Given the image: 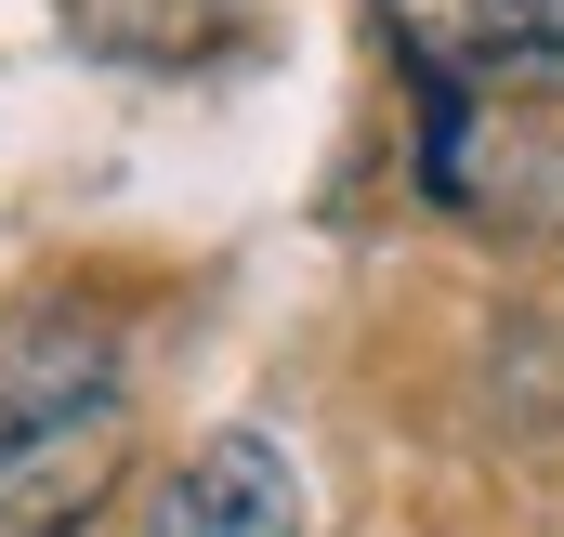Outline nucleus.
Here are the masks:
<instances>
[{
	"label": "nucleus",
	"mask_w": 564,
	"mask_h": 537,
	"mask_svg": "<svg viewBox=\"0 0 564 537\" xmlns=\"http://www.w3.org/2000/svg\"><path fill=\"white\" fill-rule=\"evenodd\" d=\"M132 472V419L119 406H66V419H0V537H79Z\"/></svg>",
	"instance_id": "nucleus-2"
},
{
	"label": "nucleus",
	"mask_w": 564,
	"mask_h": 537,
	"mask_svg": "<svg viewBox=\"0 0 564 537\" xmlns=\"http://www.w3.org/2000/svg\"><path fill=\"white\" fill-rule=\"evenodd\" d=\"M421 66V106H539L564 92V0H368Z\"/></svg>",
	"instance_id": "nucleus-1"
},
{
	"label": "nucleus",
	"mask_w": 564,
	"mask_h": 537,
	"mask_svg": "<svg viewBox=\"0 0 564 537\" xmlns=\"http://www.w3.org/2000/svg\"><path fill=\"white\" fill-rule=\"evenodd\" d=\"M144 537H302V472L276 432H210L184 472H158Z\"/></svg>",
	"instance_id": "nucleus-3"
},
{
	"label": "nucleus",
	"mask_w": 564,
	"mask_h": 537,
	"mask_svg": "<svg viewBox=\"0 0 564 537\" xmlns=\"http://www.w3.org/2000/svg\"><path fill=\"white\" fill-rule=\"evenodd\" d=\"M66 406H119V328L79 302L0 315V419H66Z\"/></svg>",
	"instance_id": "nucleus-4"
}]
</instances>
